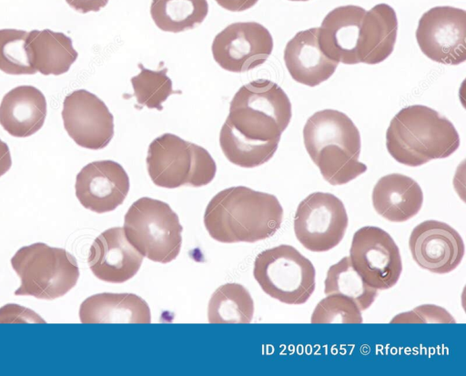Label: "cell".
<instances>
[{
  "mask_svg": "<svg viewBox=\"0 0 466 376\" xmlns=\"http://www.w3.org/2000/svg\"><path fill=\"white\" fill-rule=\"evenodd\" d=\"M349 258L366 283L377 290L392 288L402 271L397 244L379 227L365 226L354 233Z\"/></svg>",
  "mask_w": 466,
  "mask_h": 376,
  "instance_id": "cell-9",
  "label": "cell"
},
{
  "mask_svg": "<svg viewBox=\"0 0 466 376\" xmlns=\"http://www.w3.org/2000/svg\"><path fill=\"white\" fill-rule=\"evenodd\" d=\"M12 166V158L9 147L0 138V177L5 175Z\"/></svg>",
  "mask_w": 466,
  "mask_h": 376,
  "instance_id": "cell-36",
  "label": "cell"
},
{
  "mask_svg": "<svg viewBox=\"0 0 466 376\" xmlns=\"http://www.w3.org/2000/svg\"><path fill=\"white\" fill-rule=\"evenodd\" d=\"M305 148L312 159L325 146L337 145L359 158L361 139L358 127L343 112L323 109L310 116L303 128Z\"/></svg>",
  "mask_w": 466,
  "mask_h": 376,
  "instance_id": "cell-18",
  "label": "cell"
},
{
  "mask_svg": "<svg viewBox=\"0 0 466 376\" xmlns=\"http://www.w3.org/2000/svg\"><path fill=\"white\" fill-rule=\"evenodd\" d=\"M222 8L231 12H241L251 8L258 0H215Z\"/></svg>",
  "mask_w": 466,
  "mask_h": 376,
  "instance_id": "cell-35",
  "label": "cell"
},
{
  "mask_svg": "<svg viewBox=\"0 0 466 376\" xmlns=\"http://www.w3.org/2000/svg\"><path fill=\"white\" fill-rule=\"evenodd\" d=\"M11 265L20 279V286L14 292L16 296L56 300L72 290L79 278L72 254L43 242L20 248L12 257Z\"/></svg>",
  "mask_w": 466,
  "mask_h": 376,
  "instance_id": "cell-4",
  "label": "cell"
},
{
  "mask_svg": "<svg viewBox=\"0 0 466 376\" xmlns=\"http://www.w3.org/2000/svg\"><path fill=\"white\" fill-rule=\"evenodd\" d=\"M361 310L350 299L337 295H326L315 307L311 323H361Z\"/></svg>",
  "mask_w": 466,
  "mask_h": 376,
  "instance_id": "cell-31",
  "label": "cell"
},
{
  "mask_svg": "<svg viewBox=\"0 0 466 376\" xmlns=\"http://www.w3.org/2000/svg\"><path fill=\"white\" fill-rule=\"evenodd\" d=\"M147 167L152 182L166 188L208 185L217 171L208 150L171 133H165L150 143Z\"/></svg>",
  "mask_w": 466,
  "mask_h": 376,
  "instance_id": "cell-5",
  "label": "cell"
},
{
  "mask_svg": "<svg viewBox=\"0 0 466 376\" xmlns=\"http://www.w3.org/2000/svg\"><path fill=\"white\" fill-rule=\"evenodd\" d=\"M143 258L127 239L124 229L115 227L103 231L94 240L87 263L97 279L110 283H123L137 274Z\"/></svg>",
  "mask_w": 466,
  "mask_h": 376,
  "instance_id": "cell-15",
  "label": "cell"
},
{
  "mask_svg": "<svg viewBox=\"0 0 466 376\" xmlns=\"http://www.w3.org/2000/svg\"><path fill=\"white\" fill-rule=\"evenodd\" d=\"M208 13L207 0H152L150 15L156 25L178 33L200 25Z\"/></svg>",
  "mask_w": 466,
  "mask_h": 376,
  "instance_id": "cell-25",
  "label": "cell"
},
{
  "mask_svg": "<svg viewBox=\"0 0 466 376\" xmlns=\"http://www.w3.org/2000/svg\"><path fill=\"white\" fill-rule=\"evenodd\" d=\"M75 189L84 208L96 213L110 212L124 202L129 190V178L116 161H94L78 172Z\"/></svg>",
  "mask_w": 466,
  "mask_h": 376,
  "instance_id": "cell-14",
  "label": "cell"
},
{
  "mask_svg": "<svg viewBox=\"0 0 466 376\" xmlns=\"http://www.w3.org/2000/svg\"><path fill=\"white\" fill-rule=\"evenodd\" d=\"M283 57L291 77L311 87L328 80L339 65L321 51L318 43V27L298 32L287 43Z\"/></svg>",
  "mask_w": 466,
  "mask_h": 376,
  "instance_id": "cell-17",
  "label": "cell"
},
{
  "mask_svg": "<svg viewBox=\"0 0 466 376\" xmlns=\"http://www.w3.org/2000/svg\"><path fill=\"white\" fill-rule=\"evenodd\" d=\"M137 66L140 72L133 76L130 82L138 105L162 110V104L175 93L172 81L167 75V68L163 67L156 71L147 69L141 64Z\"/></svg>",
  "mask_w": 466,
  "mask_h": 376,
  "instance_id": "cell-29",
  "label": "cell"
},
{
  "mask_svg": "<svg viewBox=\"0 0 466 376\" xmlns=\"http://www.w3.org/2000/svg\"><path fill=\"white\" fill-rule=\"evenodd\" d=\"M289 1H309V0H289Z\"/></svg>",
  "mask_w": 466,
  "mask_h": 376,
  "instance_id": "cell-37",
  "label": "cell"
},
{
  "mask_svg": "<svg viewBox=\"0 0 466 376\" xmlns=\"http://www.w3.org/2000/svg\"><path fill=\"white\" fill-rule=\"evenodd\" d=\"M292 117L284 90L268 79L242 86L229 104L227 117L241 134L260 141L280 140Z\"/></svg>",
  "mask_w": 466,
  "mask_h": 376,
  "instance_id": "cell-3",
  "label": "cell"
},
{
  "mask_svg": "<svg viewBox=\"0 0 466 376\" xmlns=\"http://www.w3.org/2000/svg\"><path fill=\"white\" fill-rule=\"evenodd\" d=\"M349 218L343 202L327 192H313L298 206L294 233L309 251L324 252L335 248L344 238Z\"/></svg>",
  "mask_w": 466,
  "mask_h": 376,
  "instance_id": "cell-8",
  "label": "cell"
},
{
  "mask_svg": "<svg viewBox=\"0 0 466 376\" xmlns=\"http://www.w3.org/2000/svg\"><path fill=\"white\" fill-rule=\"evenodd\" d=\"M47 107L44 94L33 86H19L0 104V125L11 136L26 137L44 125Z\"/></svg>",
  "mask_w": 466,
  "mask_h": 376,
  "instance_id": "cell-20",
  "label": "cell"
},
{
  "mask_svg": "<svg viewBox=\"0 0 466 376\" xmlns=\"http://www.w3.org/2000/svg\"><path fill=\"white\" fill-rule=\"evenodd\" d=\"M398 19L387 4L366 11L359 33L357 55L360 63L376 65L386 60L394 49Z\"/></svg>",
  "mask_w": 466,
  "mask_h": 376,
  "instance_id": "cell-21",
  "label": "cell"
},
{
  "mask_svg": "<svg viewBox=\"0 0 466 376\" xmlns=\"http://www.w3.org/2000/svg\"><path fill=\"white\" fill-rule=\"evenodd\" d=\"M283 208L276 196L244 186L225 188L208 202L204 225L222 243L256 242L280 228Z\"/></svg>",
  "mask_w": 466,
  "mask_h": 376,
  "instance_id": "cell-1",
  "label": "cell"
},
{
  "mask_svg": "<svg viewBox=\"0 0 466 376\" xmlns=\"http://www.w3.org/2000/svg\"><path fill=\"white\" fill-rule=\"evenodd\" d=\"M386 147L397 162L419 167L450 157L459 148L460 137L453 124L436 110L411 105L390 120Z\"/></svg>",
  "mask_w": 466,
  "mask_h": 376,
  "instance_id": "cell-2",
  "label": "cell"
},
{
  "mask_svg": "<svg viewBox=\"0 0 466 376\" xmlns=\"http://www.w3.org/2000/svg\"><path fill=\"white\" fill-rule=\"evenodd\" d=\"M254 302L248 290L238 283H227L212 294L208 307L210 323H249Z\"/></svg>",
  "mask_w": 466,
  "mask_h": 376,
  "instance_id": "cell-26",
  "label": "cell"
},
{
  "mask_svg": "<svg viewBox=\"0 0 466 376\" xmlns=\"http://www.w3.org/2000/svg\"><path fill=\"white\" fill-rule=\"evenodd\" d=\"M279 140H255L241 134L226 119L219 134L225 157L234 165L251 168L268 162L276 153Z\"/></svg>",
  "mask_w": 466,
  "mask_h": 376,
  "instance_id": "cell-24",
  "label": "cell"
},
{
  "mask_svg": "<svg viewBox=\"0 0 466 376\" xmlns=\"http://www.w3.org/2000/svg\"><path fill=\"white\" fill-rule=\"evenodd\" d=\"M366 10L358 5H342L331 10L318 27V43L329 59L345 65L359 64L357 45Z\"/></svg>",
  "mask_w": 466,
  "mask_h": 376,
  "instance_id": "cell-16",
  "label": "cell"
},
{
  "mask_svg": "<svg viewBox=\"0 0 466 376\" xmlns=\"http://www.w3.org/2000/svg\"><path fill=\"white\" fill-rule=\"evenodd\" d=\"M62 118L69 137L82 147L101 149L113 138V115L104 101L86 89L65 97Z\"/></svg>",
  "mask_w": 466,
  "mask_h": 376,
  "instance_id": "cell-12",
  "label": "cell"
},
{
  "mask_svg": "<svg viewBox=\"0 0 466 376\" xmlns=\"http://www.w3.org/2000/svg\"><path fill=\"white\" fill-rule=\"evenodd\" d=\"M391 323H455L453 317L443 308L424 304L396 315Z\"/></svg>",
  "mask_w": 466,
  "mask_h": 376,
  "instance_id": "cell-32",
  "label": "cell"
},
{
  "mask_svg": "<svg viewBox=\"0 0 466 376\" xmlns=\"http://www.w3.org/2000/svg\"><path fill=\"white\" fill-rule=\"evenodd\" d=\"M253 276L266 294L285 304H303L315 290L313 264L290 245L260 252L254 261Z\"/></svg>",
  "mask_w": 466,
  "mask_h": 376,
  "instance_id": "cell-7",
  "label": "cell"
},
{
  "mask_svg": "<svg viewBox=\"0 0 466 376\" xmlns=\"http://www.w3.org/2000/svg\"><path fill=\"white\" fill-rule=\"evenodd\" d=\"M108 1L109 0H66L70 7L82 14L97 12L105 7Z\"/></svg>",
  "mask_w": 466,
  "mask_h": 376,
  "instance_id": "cell-34",
  "label": "cell"
},
{
  "mask_svg": "<svg viewBox=\"0 0 466 376\" xmlns=\"http://www.w3.org/2000/svg\"><path fill=\"white\" fill-rule=\"evenodd\" d=\"M330 185H344L367 170V166L337 145L323 147L311 159Z\"/></svg>",
  "mask_w": 466,
  "mask_h": 376,
  "instance_id": "cell-28",
  "label": "cell"
},
{
  "mask_svg": "<svg viewBox=\"0 0 466 376\" xmlns=\"http://www.w3.org/2000/svg\"><path fill=\"white\" fill-rule=\"evenodd\" d=\"M371 199L374 209L383 218L391 222H404L420 210L423 192L413 178L392 173L377 181Z\"/></svg>",
  "mask_w": 466,
  "mask_h": 376,
  "instance_id": "cell-19",
  "label": "cell"
},
{
  "mask_svg": "<svg viewBox=\"0 0 466 376\" xmlns=\"http://www.w3.org/2000/svg\"><path fill=\"white\" fill-rule=\"evenodd\" d=\"M123 229L129 242L152 261L168 263L180 252L183 228L178 216L164 201L138 198L126 213Z\"/></svg>",
  "mask_w": 466,
  "mask_h": 376,
  "instance_id": "cell-6",
  "label": "cell"
},
{
  "mask_svg": "<svg viewBox=\"0 0 466 376\" xmlns=\"http://www.w3.org/2000/svg\"><path fill=\"white\" fill-rule=\"evenodd\" d=\"M26 49L32 66L44 76L65 74L78 56L69 36L50 29L29 32Z\"/></svg>",
  "mask_w": 466,
  "mask_h": 376,
  "instance_id": "cell-23",
  "label": "cell"
},
{
  "mask_svg": "<svg viewBox=\"0 0 466 376\" xmlns=\"http://www.w3.org/2000/svg\"><path fill=\"white\" fill-rule=\"evenodd\" d=\"M28 33L14 28L0 29V70L8 75H34L26 49Z\"/></svg>",
  "mask_w": 466,
  "mask_h": 376,
  "instance_id": "cell-30",
  "label": "cell"
},
{
  "mask_svg": "<svg viewBox=\"0 0 466 376\" xmlns=\"http://www.w3.org/2000/svg\"><path fill=\"white\" fill-rule=\"evenodd\" d=\"M416 39L431 60L457 66L466 60V12L452 6H435L420 18Z\"/></svg>",
  "mask_w": 466,
  "mask_h": 376,
  "instance_id": "cell-10",
  "label": "cell"
},
{
  "mask_svg": "<svg viewBox=\"0 0 466 376\" xmlns=\"http://www.w3.org/2000/svg\"><path fill=\"white\" fill-rule=\"evenodd\" d=\"M409 248L419 267L437 274L454 270L465 252L463 240L458 231L434 219L422 221L412 229Z\"/></svg>",
  "mask_w": 466,
  "mask_h": 376,
  "instance_id": "cell-13",
  "label": "cell"
},
{
  "mask_svg": "<svg viewBox=\"0 0 466 376\" xmlns=\"http://www.w3.org/2000/svg\"><path fill=\"white\" fill-rule=\"evenodd\" d=\"M46 323L36 312L17 304H6L0 308V323Z\"/></svg>",
  "mask_w": 466,
  "mask_h": 376,
  "instance_id": "cell-33",
  "label": "cell"
},
{
  "mask_svg": "<svg viewBox=\"0 0 466 376\" xmlns=\"http://www.w3.org/2000/svg\"><path fill=\"white\" fill-rule=\"evenodd\" d=\"M212 55L223 69L242 73L262 65L273 50L269 31L257 22L228 25L214 38Z\"/></svg>",
  "mask_w": 466,
  "mask_h": 376,
  "instance_id": "cell-11",
  "label": "cell"
},
{
  "mask_svg": "<svg viewBox=\"0 0 466 376\" xmlns=\"http://www.w3.org/2000/svg\"><path fill=\"white\" fill-rule=\"evenodd\" d=\"M324 293L347 297L362 311L372 305L378 290L366 283L347 256L329 268L324 280Z\"/></svg>",
  "mask_w": 466,
  "mask_h": 376,
  "instance_id": "cell-27",
  "label": "cell"
},
{
  "mask_svg": "<svg viewBox=\"0 0 466 376\" xmlns=\"http://www.w3.org/2000/svg\"><path fill=\"white\" fill-rule=\"evenodd\" d=\"M79 319L82 323H150L151 313L136 294L103 292L81 303Z\"/></svg>",
  "mask_w": 466,
  "mask_h": 376,
  "instance_id": "cell-22",
  "label": "cell"
}]
</instances>
